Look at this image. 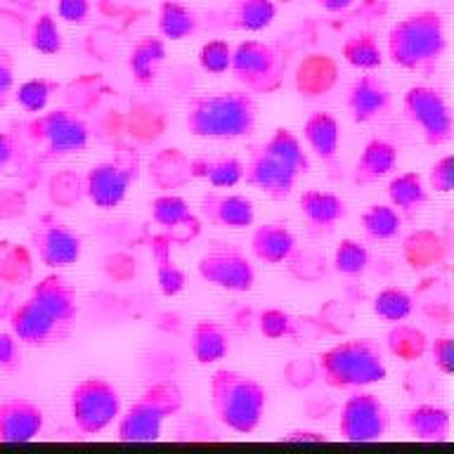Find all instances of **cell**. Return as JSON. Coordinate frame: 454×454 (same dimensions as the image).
<instances>
[{
	"mask_svg": "<svg viewBox=\"0 0 454 454\" xmlns=\"http://www.w3.org/2000/svg\"><path fill=\"white\" fill-rule=\"evenodd\" d=\"M57 17L81 27L90 20V0H57Z\"/></svg>",
	"mask_w": 454,
	"mask_h": 454,
	"instance_id": "obj_48",
	"label": "cell"
},
{
	"mask_svg": "<svg viewBox=\"0 0 454 454\" xmlns=\"http://www.w3.org/2000/svg\"><path fill=\"white\" fill-rule=\"evenodd\" d=\"M10 332L14 333V339L20 340L21 346L45 348L69 339L74 326L52 317L43 305H38L34 298L28 296L10 315Z\"/></svg>",
	"mask_w": 454,
	"mask_h": 454,
	"instance_id": "obj_13",
	"label": "cell"
},
{
	"mask_svg": "<svg viewBox=\"0 0 454 454\" xmlns=\"http://www.w3.org/2000/svg\"><path fill=\"white\" fill-rule=\"evenodd\" d=\"M156 28L163 41H184L199 31V17L180 0H163L156 12Z\"/></svg>",
	"mask_w": 454,
	"mask_h": 454,
	"instance_id": "obj_32",
	"label": "cell"
},
{
	"mask_svg": "<svg viewBox=\"0 0 454 454\" xmlns=\"http://www.w3.org/2000/svg\"><path fill=\"white\" fill-rule=\"evenodd\" d=\"M282 442H329L325 433L308 431V428H298V431H289L282 435Z\"/></svg>",
	"mask_w": 454,
	"mask_h": 454,
	"instance_id": "obj_51",
	"label": "cell"
},
{
	"mask_svg": "<svg viewBox=\"0 0 454 454\" xmlns=\"http://www.w3.org/2000/svg\"><path fill=\"white\" fill-rule=\"evenodd\" d=\"M390 431V410L381 397L353 390L339 414V433L346 442H379Z\"/></svg>",
	"mask_w": 454,
	"mask_h": 454,
	"instance_id": "obj_11",
	"label": "cell"
},
{
	"mask_svg": "<svg viewBox=\"0 0 454 454\" xmlns=\"http://www.w3.org/2000/svg\"><path fill=\"white\" fill-rule=\"evenodd\" d=\"M28 45H31L38 55L45 57L59 55V52H62V28L57 24L55 14L41 12L34 21H31V27H28Z\"/></svg>",
	"mask_w": 454,
	"mask_h": 454,
	"instance_id": "obj_40",
	"label": "cell"
},
{
	"mask_svg": "<svg viewBox=\"0 0 454 454\" xmlns=\"http://www.w3.org/2000/svg\"><path fill=\"white\" fill-rule=\"evenodd\" d=\"M14 92V69L10 57L5 52H0V109L10 102Z\"/></svg>",
	"mask_w": 454,
	"mask_h": 454,
	"instance_id": "obj_49",
	"label": "cell"
},
{
	"mask_svg": "<svg viewBox=\"0 0 454 454\" xmlns=\"http://www.w3.org/2000/svg\"><path fill=\"white\" fill-rule=\"evenodd\" d=\"M322 10H326V12L332 14H339V12H346V10H350V7L357 3V0H315Z\"/></svg>",
	"mask_w": 454,
	"mask_h": 454,
	"instance_id": "obj_52",
	"label": "cell"
},
{
	"mask_svg": "<svg viewBox=\"0 0 454 454\" xmlns=\"http://www.w3.org/2000/svg\"><path fill=\"white\" fill-rule=\"evenodd\" d=\"M149 213H152V220L156 225L161 227L166 234H170L176 244L197 239L199 232H201V218L177 194H159L149 204Z\"/></svg>",
	"mask_w": 454,
	"mask_h": 454,
	"instance_id": "obj_19",
	"label": "cell"
},
{
	"mask_svg": "<svg viewBox=\"0 0 454 454\" xmlns=\"http://www.w3.org/2000/svg\"><path fill=\"white\" fill-rule=\"evenodd\" d=\"M59 90H62V83L57 78L35 76L24 81L20 88H14L12 98L27 114H38L48 109L50 99L55 98Z\"/></svg>",
	"mask_w": 454,
	"mask_h": 454,
	"instance_id": "obj_39",
	"label": "cell"
},
{
	"mask_svg": "<svg viewBox=\"0 0 454 454\" xmlns=\"http://www.w3.org/2000/svg\"><path fill=\"white\" fill-rule=\"evenodd\" d=\"M386 346H388V353L400 362H417L428 350V336L424 333V329L407 325V319H404V322H395L390 326Z\"/></svg>",
	"mask_w": 454,
	"mask_h": 454,
	"instance_id": "obj_37",
	"label": "cell"
},
{
	"mask_svg": "<svg viewBox=\"0 0 454 454\" xmlns=\"http://www.w3.org/2000/svg\"><path fill=\"white\" fill-rule=\"evenodd\" d=\"M414 308H417L414 296L407 289H403V286H386L372 301V310H374L376 317L388 322V325L410 319Z\"/></svg>",
	"mask_w": 454,
	"mask_h": 454,
	"instance_id": "obj_38",
	"label": "cell"
},
{
	"mask_svg": "<svg viewBox=\"0 0 454 454\" xmlns=\"http://www.w3.org/2000/svg\"><path fill=\"white\" fill-rule=\"evenodd\" d=\"M230 27L247 34H258L275 24L277 3L275 0H232L227 10Z\"/></svg>",
	"mask_w": 454,
	"mask_h": 454,
	"instance_id": "obj_33",
	"label": "cell"
},
{
	"mask_svg": "<svg viewBox=\"0 0 454 454\" xmlns=\"http://www.w3.org/2000/svg\"><path fill=\"white\" fill-rule=\"evenodd\" d=\"M199 218L215 227L247 230L255 223V204L244 194L232 192H206L199 204Z\"/></svg>",
	"mask_w": 454,
	"mask_h": 454,
	"instance_id": "obj_18",
	"label": "cell"
},
{
	"mask_svg": "<svg viewBox=\"0 0 454 454\" xmlns=\"http://www.w3.org/2000/svg\"><path fill=\"white\" fill-rule=\"evenodd\" d=\"M298 251L296 234L284 223H262L251 234V255L265 265H282Z\"/></svg>",
	"mask_w": 454,
	"mask_h": 454,
	"instance_id": "obj_22",
	"label": "cell"
},
{
	"mask_svg": "<svg viewBox=\"0 0 454 454\" xmlns=\"http://www.w3.org/2000/svg\"><path fill=\"white\" fill-rule=\"evenodd\" d=\"M166 62V41L161 35H142L128 52V69L140 88H152Z\"/></svg>",
	"mask_w": 454,
	"mask_h": 454,
	"instance_id": "obj_30",
	"label": "cell"
},
{
	"mask_svg": "<svg viewBox=\"0 0 454 454\" xmlns=\"http://www.w3.org/2000/svg\"><path fill=\"white\" fill-rule=\"evenodd\" d=\"M190 348L194 360L199 364H215V362L225 360L230 350H232V333L225 325H220L215 319H201L192 326Z\"/></svg>",
	"mask_w": 454,
	"mask_h": 454,
	"instance_id": "obj_27",
	"label": "cell"
},
{
	"mask_svg": "<svg viewBox=\"0 0 454 454\" xmlns=\"http://www.w3.org/2000/svg\"><path fill=\"white\" fill-rule=\"evenodd\" d=\"M403 426L411 438L424 440V442H445L450 438L452 417L442 404L421 403L404 411Z\"/></svg>",
	"mask_w": 454,
	"mask_h": 454,
	"instance_id": "obj_24",
	"label": "cell"
},
{
	"mask_svg": "<svg viewBox=\"0 0 454 454\" xmlns=\"http://www.w3.org/2000/svg\"><path fill=\"white\" fill-rule=\"evenodd\" d=\"M340 55L357 71H379L383 64V48L374 31H360V34L348 35L340 48Z\"/></svg>",
	"mask_w": 454,
	"mask_h": 454,
	"instance_id": "obj_35",
	"label": "cell"
},
{
	"mask_svg": "<svg viewBox=\"0 0 454 454\" xmlns=\"http://www.w3.org/2000/svg\"><path fill=\"white\" fill-rule=\"evenodd\" d=\"M403 112L411 126L421 130L428 147H442L452 140L454 116L445 95L433 85H411L403 95Z\"/></svg>",
	"mask_w": 454,
	"mask_h": 454,
	"instance_id": "obj_8",
	"label": "cell"
},
{
	"mask_svg": "<svg viewBox=\"0 0 454 454\" xmlns=\"http://www.w3.org/2000/svg\"><path fill=\"white\" fill-rule=\"evenodd\" d=\"M24 3H34V0H24Z\"/></svg>",
	"mask_w": 454,
	"mask_h": 454,
	"instance_id": "obj_53",
	"label": "cell"
},
{
	"mask_svg": "<svg viewBox=\"0 0 454 454\" xmlns=\"http://www.w3.org/2000/svg\"><path fill=\"white\" fill-rule=\"evenodd\" d=\"M393 92L376 71H362L355 78L346 95V109L355 123H372L379 116L390 112Z\"/></svg>",
	"mask_w": 454,
	"mask_h": 454,
	"instance_id": "obj_16",
	"label": "cell"
},
{
	"mask_svg": "<svg viewBox=\"0 0 454 454\" xmlns=\"http://www.w3.org/2000/svg\"><path fill=\"white\" fill-rule=\"evenodd\" d=\"M339 81V64L326 52H312L296 67L294 85L301 98H322Z\"/></svg>",
	"mask_w": 454,
	"mask_h": 454,
	"instance_id": "obj_23",
	"label": "cell"
},
{
	"mask_svg": "<svg viewBox=\"0 0 454 454\" xmlns=\"http://www.w3.org/2000/svg\"><path fill=\"white\" fill-rule=\"evenodd\" d=\"M372 254L369 248L357 239H340L333 248V268L346 277H360L367 272Z\"/></svg>",
	"mask_w": 454,
	"mask_h": 454,
	"instance_id": "obj_41",
	"label": "cell"
},
{
	"mask_svg": "<svg viewBox=\"0 0 454 454\" xmlns=\"http://www.w3.org/2000/svg\"><path fill=\"white\" fill-rule=\"evenodd\" d=\"M45 411L27 397H10L0 403V442H31L43 433Z\"/></svg>",
	"mask_w": 454,
	"mask_h": 454,
	"instance_id": "obj_17",
	"label": "cell"
},
{
	"mask_svg": "<svg viewBox=\"0 0 454 454\" xmlns=\"http://www.w3.org/2000/svg\"><path fill=\"white\" fill-rule=\"evenodd\" d=\"M197 59L201 71L211 74V76H223L230 71V64H232V45L223 38L208 41L201 45Z\"/></svg>",
	"mask_w": 454,
	"mask_h": 454,
	"instance_id": "obj_44",
	"label": "cell"
},
{
	"mask_svg": "<svg viewBox=\"0 0 454 454\" xmlns=\"http://www.w3.org/2000/svg\"><path fill=\"white\" fill-rule=\"evenodd\" d=\"M176 247L177 244L173 241V237L163 232V230L154 234L152 241H149V254H152V261L156 265V284H159V291L166 298L183 294L184 286H187V275H184V270L177 265L176 255H173Z\"/></svg>",
	"mask_w": 454,
	"mask_h": 454,
	"instance_id": "obj_26",
	"label": "cell"
},
{
	"mask_svg": "<svg viewBox=\"0 0 454 454\" xmlns=\"http://www.w3.org/2000/svg\"><path fill=\"white\" fill-rule=\"evenodd\" d=\"M296 173L286 163L279 161L277 156L270 154L262 145L251 149L248 161L244 163V177H241V183L261 190L262 194H268L275 201L289 199L294 187H296Z\"/></svg>",
	"mask_w": 454,
	"mask_h": 454,
	"instance_id": "obj_15",
	"label": "cell"
},
{
	"mask_svg": "<svg viewBox=\"0 0 454 454\" xmlns=\"http://www.w3.org/2000/svg\"><path fill=\"white\" fill-rule=\"evenodd\" d=\"M364 237L372 241H393L403 234L404 218L390 204H372L360 215Z\"/></svg>",
	"mask_w": 454,
	"mask_h": 454,
	"instance_id": "obj_36",
	"label": "cell"
},
{
	"mask_svg": "<svg viewBox=\"0 0 454 454\" xmlns=\"http://www.w3.org/2000/svg\"><path fill=\"white\" fill-rule=\"evenodd\" d=\"M17 137L5 130H0V170L7 168L10 163L14 161V156H17Z\"/></svg>",
	"mask_w": 454,
	"mask_h": 454,
	"instance_id": "obj_50",
	"label": "cell"
},
{
	"mask_svg": "<svg viewBox=\"0 0 454 454\" xmlns=\"http://www.w3.org/2000/svg\"><path fill=\"white\" fill-rule=\"evenodd\" d=\"M123 397L112 381L102 376H88L71 388V421L83 435H99L121 417Z\"/></svg>",
	"mask_w": 454,
	"mask_h": 454,
	"instance_id": "obj_7",
	"label": "cell"
},
{
	"mask_svg": "<svg viewBox=\"0 0 454 454\" xmlns=\"http://www.w3.org/2000/svg\"><path fill=\"white\" fill-rule=\"evenodd\" d=\"M428 187L438 194H450L454 190V156H440L428 170Z\"/></svg>",
	"mask_w": 454,
	"mask_h": 454,
	"instance_id": "obj_45",
	"label": "cell"
},
{
	"mask_svg": "<svg viewBox=\"0 0 454 454\" xmlns=\"http://www.w3.org/2000/svg\"><path fill=\"white\" fill-rule=\"evenodd\" d=\"M27 135L50 156L78 154L90 145V128L71 109H43L34 114L27 123Z\"/></svg>",
	"mask_w": 454,
	"mask_h": 454,
	"instance_id": "obj_9",
	"label": "cell"
},
{
	"mask_svg": "<svg viewBox=\"0 0 454 454\" xmlns=\"http://www.w3.org/2000/svg\"><path fill=\"white\" fill-rule=\"evenodd\" d=\"M31 247L45 268L64 270L81 261L83 237L64 223H48L31 230Z\"/></svg>",
	"mask_w": 454,
	"mask_h": 454,
	"instance_id": "obj_14",
	"label": "cell"
},
{
	"mask_svg": "<svg viewBox=\"0 0 454 454\" xmlns=\"http://www.w3.org/2000/svg\"><path fill=\"white\" fill-rule=\"evenodd\" d=\"M230 74L251 95H272L284 85L286 59L272 43L247 38L232 48Z\"/></svg>",
	"mask_w": 454,
	"mask_h": 454,
	"instance_id": "obj_6",
	"label": "cell"
},
{
	"mask_svg": "<svg viewBox=\"0 0 454 454\" xmlns=\"http://www.w3.org/2000/svg\"><path fill=\"white\" fill-rule=\"evenodd\" d=\"M262 147L268 149L272 156H277L279 161L286 163L298 177L308 176L312 170V161L303 149V142L296 133H291L289 128H277L275 133L262 142Z\"/></svg>",
	"mask_w": 454,
	"mask_h": 454,
	"instance_id": "obj_34",
	"label": "cell"
},
{
	"mask_svg": "<svg viewBox=\"0 0 454 454\" xmlns=\"http://www.w3.org/2000/svg\"><path fill=\"white\" fill-rule=\"evenodd\" d=\"M21 369V343L12 332H0V372Z\"/></svg>",
	"mask_w": 454,
	"mask_h": 454,
	"instance_id": "obj_47",
	"label": "cell"
},
{
	"mask_svg": "<svg viewBox=\"0 0 454 454\" xmlns=\"http://www.w3.org/2000/svg\"><path fill=\"white\" fill-rule=\"evenodd\" d=\"M197 272L206 284L232 294H247L255 286V265L251 255L227 241L206 248L197 262Z\"/></svg>",
	"mask_w": 454,
	"mask_h": 454,
	"instance_id": "obj_10",
	"label": "cell"
},
{
	"mask_svg": "<svg viewBox=\"0 0 454 454\" xmlns=\"http://www.w3.org/2000/svg\"><path fill=\"white\" fill-rule=\"evenodd\" d=\"M317 372L332 388L360 390L381 383L388 376V364L376 339H348L319 355Z\"/></svg>",
	"mask_w": 454,
	"mask_h": 454,
	"instance_id": "obj_4",
	"label": "cell"
},
{
	"mask_svg": "<svg viewBox=\"0 0 454 454\" xmlns=\"http://www.w3.org/2000/svg\"><path fill=\"white\" fill-rule=\"evenodd\" d=\"M258 102L247 90L199 92L184 106V128L204 140H241L255 133Z\"/></svg>",
	"mask_w": 454,
	"mask_h": 454,
	"instance_id": "obj_1",
	"label": "cell"
},
{
	"mask_svg": "<svg viewBox=\"0 0 454 454\" xmlns=\"http://www.w3.org/2000/svg\"><path fill=\"white\" fill-rule=\"evenodd\" d=\"M386 194H388V204L397 208V213L404 220L417 218L419 213L428 206V199H431L428 184L417 170H404V173H397V176L390 177Z\"/></svg>",
	"mask_w": 454,
	"mask_h": 454,
	"instance_id": "obj_28",
	"label": "cell"
},
{
	"mask_svg": "<svg viewBox=\"0 0 454 454\" xmlns=\"http://www.w3.org/2000/svg\"><path fill=\"white\" fill-rule=\"evenodd\" d=\"M258 329L265 339L279 340V339H294L298 336V319L291 315L289 310H282V308H265V310L258 315Z\"/></svg>",
	"mask_w": 454,
	"mask_h": 454,
	"instance_id": "obj_43",
	"label": "cell"
},
{
	"mask_svg": "<svg viewBox=\"0 0 454 454\" xmlns=\"http://www.w3.org/2000/svg\"><path fill=\"white\" fill-rule=\"evenodd\" d=\"M397 159H400V154H397V147L393 142L383 140V137L369 140L362 147L360 159L355 163L353 183L360 184V187L379 183L397 168Z\"/></svg>",
	"mask_w": 454,
	"mask_h": 454,
	"instance_id": "obj_25",
	"label": "cell"
},
{
	"mask_svg": "<svg viewBox=\"0 0 454 454\" xmlns=\"http://www.w3.org/2000/svg\"><path fill=\"white\" fill-rule=\"evenodd\" d=\"M208 390L213 417L227 431L239 435L258 431L268 410V388L258 379L237 369H218L213 372Z\"/></svg>",
	"mask_w": 454,
	"mask_h": 454,
	"instance_id": "obj_3",
	"label": "cell"
},
{
	"mask_svg": "<svg viewBox=\"0 0 454 454\" xmlns=\"http://www.w3.org/2000/svg\"><path fill=\"white\" fill-rule=\"evenodd\" d=\"M184 407V393L176 381L163 379L152 383L126 411L116 419V435L123 442H156L161 438L163 424L177 417Z\"/></svg>",
	"mask_w": 454,
	"mask_h": 454,
	"instance_id": "obj_5",
	"label": "cell"
},
{
	"mask_svg": "<svg viewBox=\"0 0 454 454\" xmlns=\"http://www.w3.org/2000/svg\"><path fill=\"white\" fill-rule=\"evenodd\" d=\"M298 208L303 213L305 223L310 225L312 234H329L340 220L348 215L346 199L336 192L326 190H303L298 197Z\"/></svg>",
	"mask_w": 454,
	"mask_h": 454,
	"instance_id": "obj_21",
	"label": "cell"
},
{
	"mask_svg": "<svg viewBox=\"0 0 454 454\" xmlns=\"http://www.w3.org/2000/svg\"><path fill=\"white\" fill-rule=\"evenodd\" d=\"M426 353L431 355L433 364L438 369L440 374L450 376L454 372V360H452V339L450 336H435V339H428V350Z\"/></svg>",
	"mask_w": 454,
	"mask_h": 454,
	"instance_id": "obj_46",
	"label": "cell"
},
{
	"mask_svg": "<svg viewBox=\"0 0 454 454\" xmlns=\"http://www.w3.org/2000/svg\"><path fill=\"white\" fill-rule=\"evenodd\" d=\"M187 170H190V177L206 180L215 190H230V187H237L241 183L244 161L227 154H199L187 161Z\"/></svg>",
	"mask_w": 454,
	"mask_h": 454,
	"instance_id": "obj_29",
	"label": "cell"
},
{
	"mask_svg": "<svg viewBox=\"0 0 454 454\" xmlns=\"http://www.w3.org/2000/svg\"><path fill=\"white\" fill-rule=\"evenodd\" d=\"M442 255V241L433 232H414L404 241V258L414 270H426L435 265Z\"/></svg>",
	"mask_w": 454,
	"mask_h": 454,
	"instance_id": "obj_42",
	"label": "cell"
},
{
	"mask_svg": "<svg viewBox=\"0 0 454 454\" xmlns=\"http://www.w3.org/2000/svg\"><path fill=\"white\" fill-rule=\"evenodd\" d=\"M445 52V20L435 10H419L397 20L386 38V55L404 71L433 74Z\"/></svg>",
	"mask_w": 454,
	"mask_h": 454,
	"instance_id": "obj_2",
	"label": "cell"
},
{
	"mask_svg": "<svg viewBox=\"0 0 454 454\" xmlns=\"http://www.w3.org/2000/svg\"><path fill=\"white\" fill-rule=\"evenodd\" d=\"M31 298L64 325H76L78 317V291L76 286L59 272H50L34 284Z\"/></svg>",
	"mask_w": 454,
	"mask_h": 454,
	"instance_id": "obj_20",
	"label": "cell"
},
{
	"mask_svg": "<svg viewBox=\"0 0 454 454\" xmlns=\"http://www.w3.org/2000/svg\"><path fill=\"white\" fill-rule=\"evenodd\" d=\"M303 140L308 142V147L315 152L317 159L325 163L336 161L339 154V142H340V126L339 119L329 112H317L308 114V119L303 123Z\"/></svg>",
	"mask_w": 454,
	"mask_h": 454,
	"instance_id": "obj_31",
	"label": "cell"
},
{
	"mask_svg": "<svg viewBox=\"0 0 454 454\" xmlns=\"http://www.w3.org/2000/svg\"><path fill=\"white\" fill-rule=\"evenodd\" d=\"M137 180V161L106 159L88 168L83 177V194L102 211H112L126 201L130 184Z\"/></svg>",
	"mask_w": 454,
	"mask_h": 454,
	"instance_id": "obj_12",
	"label": "cell"
}]
</instances>
